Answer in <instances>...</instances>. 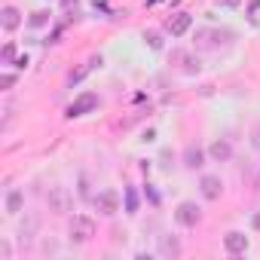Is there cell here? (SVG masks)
Masks as SVG:
<instances>
[{
  "label": "cell",
  "instance_id": "6",
  "mask_svg": "<svg viewBox=\"0 0 260 260\" xmlns=\"http://www.w3.org/2000/svg\"><path fill=\"white\" fill-rule=\"evenodd\" d=\"M190 28H193V16H190V13H175V16L166 19V31H169L172 37H184Z\"/></svg>",
  "mask_w": 260,
  "mask_h": 260
},
{
  "label": "cell",
  "instance_id": "8",
  "mask_svg": "<svg viewBox=\"0 0 260 260\" xmlns=\"http://www.w3.org/2000/svg\"><path fill=\"white\" fill-rule=\"evenodd\" d=\"M101 64H104V58H101V55H92L86 64H80L77 71H71V77H68V86H77V83H83V80H86V77H89L95 68H101Z\"/></svg>",
  "mask_w": 260,
  "mask_h": 260
},
{
  "label": "cell",
  "instance_id": "17",
  "mask_svg": "<svg viewBox=\"0 0 260 260\" xmlns=\"http://www.w3.org/2000/svg\"><path fill=\"white\" fill-rule=\"evenodd\" d=\"M16 58H19V55H16V43L7 40L4 49H0V61H4V64H16Z\"/></svg>",
  "mask_w": 260,
  "mask_h": 260
},
{
  "label": "cell",
  "instance_id": "16",
  "mask_svg": "<svg viewBox=\"0 0 260 260\" xmlns=\"http://www.w3.org/2000/svg\"><path fill=\"white\" fill-rule=\"evenodd\" d=\"M144 43H147V46H150L153 52H162V46H166V43H162V34H159V31H144Z\"/></svg>",
  "mask_w": 260,
  "mask_h": 260
},
{
  "label": "cell",
  "instance_id": "9",
  "mask_svg": "<svg viewBox=\"0 0 260 260\" xmlns=\"http://www.w3.org/2000/svg\"><path fill=\"white\" fill-rule=\"evenodd\" d=\"M223 248H226L230 254H245V251H248V236L239 233V230H230V233L223 236Z\"/></svg>",
  "mask_w": 260,
  "mask_h": 260
},
{
  "label": "cell",
  "instance_id": "21",
  "mask_svg": "<svg viewBox=\"0 0 260 260\" xmlns=\"http://www.w3.org/2000/svg\"><path fill=\"white\" fill-rule=\"evenodd\" d=\"M16 68H28V55H19L16 58Z\"/></svg>",
  "mask_w": 260,
  "mask_h": 260
},
{
  "label": "cell",
  "instance_id": "23",
  "mask_svg": "<svg viewBox=\"0 0 260 260\" xmlns=\"http://www.w3.org/2000/svg\"><path fill=\"white\" fill-rule=\"evenodd\" d=\"M220 4H223V7H239L242 0H220Z\"/></svg>",
  "mask_w": 260,
  "mask_h": 260
},
{
  "label": "cell",
  "instance_id": "10",
  "mask_svg": "<svg viewBox=\"0 0 260 260\" xmlns=\"http://www.w3.org/2000/svg\"><path fill=\"white\" fill-rule=\"evenodd\" d=\"M19 25H22V13L7 4L4 10H0V28H4V31H16Z\"/></svg>",
  "mask_w": 260,
  "mask_h": 260
},
{
  "label": "cell",
  "instance_id": "14",
  "mask_svg": "<svg viewBox=\"0 0 260 260\" xmlns=\"http://www.w3.org/2000/svg\"><path fill=\"white\" fill-rule=\"evenodd\" d=\"M22 205H25V196H22L19 190H10V193H7V214H19Z\"/></svg>",
  "mask_w": 260,
  "mask_h": 260
},
{
  "label": "cell",
  "instance_id": "2",
  "mask_svg": "<svg viewBox=\"0 0 260 260\" xmlns=\"http://www.w3.org/2000/svg\"><path fill=\"white\" fill-rule=\"evenodd\" d=\"M98 95L95 92H83V95H77L71 104H68V116L71 119H77V116H86V113H92V110H98Z\"/></svg>",
  "mask_w": 260,
  "mask_h": 260
},
{
  "label": "cell",
  "instance_id": "20",
  "mask_svg": "<svg viewBox=\"0 0 260 260\" xmlns=\"http://www.w3.org/2000/svg\"><path fill=\"white\" fill-rule=\"evenodd\" d=\"M13 257V248H10V242H0V260H10Z\"/></svg>",
  "mask_w": 260,
  "mask_h": 260
},
{
  "label": "cell",
  "instance_id": "7",
  "mask_svg": "<svg viewBox=\"0 0 260 260\" xmlns=\"http://www.w3.org/2000/svg\"><path fill=\"white\" fill-rule=\"evenodd\" d=\"M199 190H202V196H205L208 202H214V199H220V193H223V181H220L217 175H202Z\"/></svg>",
  "mask_w": 260,
  "mask_h": 260
},
{
  "label": "cell",
  "instance_id": "13",
  "mask_svg": "<svg viewBox=\"0 0 260 260\" xmlns=\"http://www.w3.org/2000/svg\"><path fill=\"white\" fill-rule=\"evenodd\" d=\"M159 254H162V257H181L178 239H175V236H162V239H159Z\"/></svg>",
  "mask_w": 260,
  "mask_h": 260
},
{
  "label": "cell",
  "instance_id": "19",
  "mask_svg": "<svg viewBox=\"0 0 260 260\" xmlns=\"http://www.w3.org/2000/svg\"><path fill=\"white\" fill-rule=\"evenodd\" d=\"M16 86V74H4L0 77V89H13Z\"/></svg>",
  "mask_w": 260,
  "mask_h": 260
},
{
  "label": "cell",
  "instance_id": "3",
  "mask_svg": "<svg viewBox=\"0 0 260 260\" xmlns=\"http://www.w3.org/2000/svg\"><path fill=\"white\" fill-rule=\"evenodd\" d=\"M68 233H71V239L74 242H89L92 236H95V220L89 217V214H77L74 220H71V226H68Z\"/></svg>",
  "mask_w": 260,
  "mask_h": 260
},
{
  "label": "cell",
  "instance_id": "1",
  "mask_svg": "<svg viewBox=\"0 0 260 260\" xmlns=\"http://www.w3.org/2000/svg\"><path fill=\"white\" fill-rule=\"evenodd\" d=\"M46 202H49V211H55V214H68L74 208V196L68 187H49Z\"/></svg>",
  "mask_w": 260,
  "mask_h": 260
},
{
  "label": "cell",
  "instance_id": "11",
  "mask_svg": "<svg viewBox=\"0 0 260 260\" xmlns=\"http://www.w3.org/2000/svg\"><path fill=\"white\" fill-rule=\"evenodd\" d=\"M208 156H211L214 162H226V159L233 156V147H230V141H226V138H217V141H211V147H208Z\"/></svg>",
  "mask_w": 260,
  "mask_h": 260
},
{
  "label": "cell",
  "instance_id": "5",
  "mask_svg": "<svg viewBox=\"0 0 260 260\" xmlns=\"http://www.w3.org/2000/svg\"><path fill=\"white\" fill-rule=\"evenodd\" d=\"M175 220H178L181 226H196V223L202 220V208H199L196 202H181V205L175 208Z\"/></svg>",
  "mask_w": 260,
  "mask_h": 260
},
{
  "label": "cell",
  "instance_id": "22",
  "mask_svg": "<svg viewBox=\"0 0 260 260\" xmlns=\"http://www.w3.org/2000/svg\"><path fill=\"white\" fill-rule=\"evenodd\" d=\"M251 226H254V230H260V211H257V214L251 217Z\"/></svg>",
  "mask_w": 260,
  "mask_h": 260
},
{
  "label": "cell",
  "instance_id": "15",
  "mask_svg": "<svg viewBox=\"0 0 260 260\" xmlns=\"http://www.w3.org/2000/svg\"><path fill=\"white\" fill-rule=\"evenodd\" d=\"M49 19H52V16H49L46 10H34V13L28 16V25H31V28H46Z\"/></svg>",
  "mask_w": 260,
  "mask_h": 260
},
{
  "label": "cell",
  "instance_id": "12",
  "mask_svg": "<svg viewBox=\"0 0 260 260\" xmlns=\"http://www.w3.org/2000/svg\"><path fill=\"white\" fill-rule=\"evenodd\" d=\"M184 166H187V169H193V172H196V169H202V166H205V150H202V147H196V144H190V147L184 150Z\"/></svg>",
  "mask_w": 260,
  "mask_h": 260
},
{
  "label": "cell",
  "instance_id": "18",
  "mask_svg": "<svg viewBox=\"0 0 260 260\" xmlns=\"http://www.w3.org/2000/svg\"><path fill=\"white\" fill-rule=\"evenodd\" d=\"M125 211H128V214L138 211V193H135L132 187H125Z\"/></svg>",
  "mask_w": 260,
  "mask_h": 260
},
{
  "label": "cell",
  "instance_id": "4",
  "mask_svg": "<svg viewBox=\"0 0 260 260\" xmlns=\"http://www.w3.org/2000/svg\"><path fill=\"white\" fill-rule=\"evenodd\" d=\"M95 208H98V214L113 217V214L119 211V193H116V190H101V193L95 196Z\"/></svg>",
  "mask_w": 260,
  "mask_h": 260
},
{
  "label": "cell",
  "instance_id": "24",
  "mask_svg": "<svg viewBox=\"0 0 260 260\" xmlns=\"http://www.w3.org/2000/svg\"><path fill=\"white\" fill-rule=\"evenodd\" d=\"M61 4H64V7H77V0H61Z\"/></svg>",
  "mask_w": 260,
  "mask_h": 260
}]
</instances>
